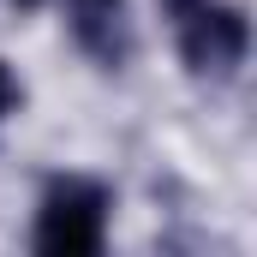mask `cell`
Instances as JSON below:
<instances>
[{"label":"cell","instance_id":"2","mask_svg":"<svg viewBox=\"0 0 257 257\" xmlns=\"http://www.w3.org/2000/svg\"><path fill=\"white\" fill-rule=\"evenodd\" d=\"M245 48H251V24H245L239 6L197 0L192 12L180 18V54H186V66L197 78H227L233 66L245 60Z\"/></svg>","mask_w":257,"mask_h":257},{"label":"cell","instance_id":"5","mask_svg":"<svg viewBox=\"0 0 257 257\" xmlns=\"http://www.w3.org/2000/svg\"><path fill=\"white\" fill-rule=\"evenodd\" d=\"M162 6H168V12H174V18H186V12H192L197 0H162Z\"/></svg>","mask_w":257,"mask_h":257},{"label":"cell","instance_id":"3","mask_svg":"<svg viewBox=\"0 0 257 257\" xmlns=\"http://www.w3.org/2000/svg\"><path fill=\"white\" fill-rule=\"evenodd\" d=\"M72 36L96 66H126L138 36H132V6L126 0H72Z\"/></svg>","mask_w":257,"mask_h":257},{"label":"cell","instance_id":"6","mask_svg":"<svg viewBox=\"0 0 257 257\" xmlns=\"http://www.w3.org/2000/svg\"><path fill=\"white\" fill-rule=\"evenodd\" d=\"M18 6H42V0H18Z\"/></svg>","mask_w":257,"mask_h":257},{"label":"cell","instance_id":"4","mask_svg":"<svg viewBox=\"0 0 257 257\" xmlns=\"http://www.w3.org/2000/svg\"><path fill=\"white\" fill-rule=\"evenodd\" d=\"M12 102H18V84H12V72H6V66H0V120H6V114H12Z\"/></svg>","mask_w":257,"mask_h":257},{"label":"cell","instance_id":"1","mask_svg":"<svg viewBox=\"0 0 257 257\" xmlns=\"http://www.w3.org/2000/svg\"><path fill=\"white\" fill-rule=\"evenodd\" d=\"M108 233V192L96 180H54L36 209V251L48 257H90Z\"/></svg>","mask_w":257,"mask_h":257}]
</instances>
